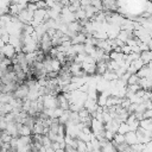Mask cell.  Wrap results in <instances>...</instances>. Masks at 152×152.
<instances>
[{"instance_id": "cell-2", "label": "cell", "mask_w": 152, "mask_h": 152, "mask_svg": "<svg viewBox=\"0 0 152 152\" xmlns=\"http://www.w3.org/2000/svg\"><path fill=\"white\" fill-rule=\"evenodd\" d=\"M125 138H126V142H127L128 145H131V146H133V145H135V144H139L138 135H137V133L133 132V131L126 133V134H125Z\"/></svg>"}, {"instance_id": "cell-3", "label": "cell", "mask_w": 152, "mask_h": 152, "mask_svg": "<svg viewBox=\"0 0 152 152\" xmlns=\"http://www.w3.org/2000/svg\"><path fill=\"white\" fill-rule=\"evenodd\" d=\"M140 58L144 61L145 64H148L151 61H152V51L148 50V51H142L140 53Z\"/></svg>"}, {"instance_id": "cell-7", "label": "cell", "mask_w": 152, "mask_h": 152, "mask_svg": "<svg viewBox=\"0 0 152 152\" xmlns=\"http://www.w3.org/2000/svg\"><path fill=\"white\" fill-rule=\"evenodd\" d=\"M57 1H59V2H61V1H63V0H57Z\"/></svg>"}, {"instance_id": "cell-6", "label": "cell", "mask_w": 152, "mask_h": 152, "mask_svg": "<svg viewBox=\"0 0 152 152\" xmlns=\"http://www.w3.org/2000/svg\"><path fill=\"white\" fill-rule=\"evenodd\" d=\"M39 1H42V0H30V2H33V4H37Z\"/></svg>"}, {"instance_id": "cell-4", "label": "cell", "mask_w": 152, "mask_h": 152, "mask_svg": "<svg viewBox=\"0 0 152 152\" xmlns=\"http://www.w3.org/2000/svg\"><path fill=\"white\" fill-rule=\"evenodd\" d=\"M139 81H140V77L138 76V74H133L131 75V77L128 78V86H132V84H139Z\"/></svg>"}, {"instance_id": "cell-1", "label": "cell", "mask_w": 152, "mask_h": 152, "mask_svg": "<svg viewBox=\"0 0 152 152\" xmlns=\"http://www.w3.org/2000/svg\"><path fill=\"white\" fill-rule=\"evenodd\" d=\"M1 53H4L6 57H8V58H14L15 56H17V49L13 46V45H11V44H6L4 48H1Z\"/></svg>"}, {"instance_id": "cell-5", "label": "cell", "mask_w": 152, "mask_h": 152, "mask_svg": "<svg viewBox=\"0 0 152 152\" xmlns=\"http://www.w3.org/2000/svg\"><path fill=\"white\" fill-rule=\"evenodd\" d=\"M128 132H131V128H129V126H128V124H121L120 125V127H119V131H118V133H121V134H126V133H128Z\"/></svg>"}]
</instances>
